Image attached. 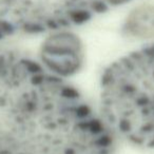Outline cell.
I'll list each match as a JSON object with an SVG mask.
<instances>
[{"label": "cell", "mask_w": 154, "mask_h": 154, "mask_svg": "<svg viewBox=\"0 0 154 154\" xmlns=\"http://www.w3.org/2000/svg\"><path fill=\"white\" fill-rule=\"evenodd\" d=\"M100 113L113 132L154 149V45L118 59L101 77Z\"/></svg>", "instance_id": "6da1fadb"}, {"label": "cell", "mask_w": 154, "mask_h": 154, "mask_svg": "<svg viewBox=\"0 0 154 154\" xmlns=\"http://www.w3.org/2000/svg\"><path fill=\"white\" fill-rule=\"evenodd\" d=\"M131 0H0V38L16 32L61 31Z\"/></svg>", "instance_id": "7a4b0ae2"}, {"label": "cell", "mask_w": 154, "mask_h": 154, "mask_svg": "<svg viewBox=\"0 0 154 154\" xmlns=\"http://www.w3.org/2000/svg\"><path fill=\"white\" fill-rule=\"evenodd\" d=\"M82 45L74 35L60 32L51 36L42 47V62L55 74L70 75L82 61Z\"/></svg>", "instance_id": "3957f363"}, {"label": "cell", "mask_w": 154, "mask_h": 154, "mask_svg": "<svg viewBox=\"0 0 154 154\" xmlns=\"http://www.w3.org/2000/svg\"><path fill=\"white\" fill-rule=\"evenodd\" d=\"M126 29L131 35L139 38L154 37V5L137 8L127 18Z\"/></svg>", "instance_id": "277c9868"}]
</instances>
